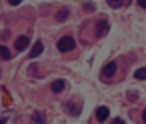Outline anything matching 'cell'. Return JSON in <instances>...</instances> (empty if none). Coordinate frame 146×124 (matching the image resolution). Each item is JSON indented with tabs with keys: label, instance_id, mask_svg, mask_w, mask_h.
<instances>
[{
	"label": "cell",
	"instance_id": "cell-1",
	"mask_svg": "<svg viewBox=\"0 0 146 124\" xmlns=\"http://www.w3.org/2000/svg\"><path fill=\"white\" fill-rule=\"evenodd\" d=\"M74 46H76V42H74L72 36H64V38L58 40V50H60V52H70Z\"/></svg>",
	"mask_w": 146,
	"mask_h": 124
},
{
	"label": "cell",
	"instance_id": "cell-2",
	"mask_svg": "<svg viewBox=\"0 0 146 124\" xmlns=\"http://www.w3.org/2000/svg\"><path fill=\"white\" fill-rule=\"evenodd\" d=\"M116 74V62H108V64H104V68H102V76L104 78H112Z\"/></svg>",
	"mask_w": 146,
	"mask_h": 124
},
{
	"label": "cell",
	"instance_id": "cell-3",
	"mask_svg": "<svg viewBox=\"0 0 146 124\" xmlns=\"http://www.w3.org/2000/svg\"><path fill=\"white\" fill-rule=\"evenodd\" d=\"M28 44H30L28 36H20V38H16V42H14V48H16L18 52H22V50H26V48H28Z\"/></svg>",
	"mask_w": 146,
	"mask_h": 124
},
{
	"label": "cell",
	"instance_id": "cell-4",
	"mask_svg": "<svg viewBox=\"0 0 146 124\" xmlns=\"http://www.w3.org/2000/svg\"><path fill=\"white\" fill-rule=\"evenodd\" d=\"M108 116H110V110H108L106 106H98V108H96V118H98L100 122L108 120Z\"/></svg>",
	"mask_w": 146,
	"mask_h": 124
},
{
	"label": "cell",
	"instance_id": "cell-5",
	"mask_svg": "<svg viewBox=\"0 0 146 124\" xmlns=\"http://www.w3.org/2000/svg\"><path fill=\"white\" fill-rule=\"evenodd\" d=\"M106 32H108V22H106V20H100V22L96 24V36L102 38Z\"/></svg>",
	"mask_w": 146,
	"mask_h": 124
},
{
	"label": "cell",
	"instance_id": "cell-6",
	"mask_svg": "<svg viewBox=\"0 0 146 124\" xmlns=\"http://www.w3.org/2000/svg\"><path fill=\"white\" fill-rule=\"evenodd\" d=\"M42 50H44V44H42L40 40H36V42H34V46H32V50H30V58L40 56V54H42Z\"/></svg>",
	"mask_w": 146,
	"mask_h": 124
},
{
	"label": "cell",
	"instance_id": "cell-7",
	"mask_svg": "<svg viewBox=\"0 0 146 124\" xmlns=\"http://www.w3.org/2000/svg\"><path fill=\"white\" fill-rule=\"evenodd\" d=\"M10 58H12L10 48H6V46H0V60H10Z\"/></svg>",
	"mask_w": 146,
	"mask_h": 124
},
{
	"label": "cell",
	"instance_id": "cell-8",
	"mask_svg": "<svg viewBox=\"0 0 146 124\" xmlns=\"http://www.w3.org/2000/svg\"><path fill=\"white\" fill-rule=\"evenodd\" d=\"M64 90V80H54L52 82V92H62Z\"/></svg>",
	"mask_w": 146,
	"mask_h": 124
},
{
	"label": "cell",
	"instance_id": "cell-9",
	"mask_svg": "<svg viewBox=\"0 0 146 124\" xmlns=\"http://www.w3.org/2000/svg\"><path fill=\"white\" fill-rule=\"evenodd\" d=\"M134 78H136V80H146V66H144V68H138V70L134 72Z\"/></svg>",
	"mask_w": 146,
	"mask_h": 124
},
{
	"label": "cell",
	"instance_id": "cell-10",
	"mask_svg": "<svg viewBox=\"0 0 146 124\" xmlns=\"http://www.w3.org/2000/svg\"><path fill=\"white\" fill-rule=\"evenodd\" d=\"M108 2V6H112V8H120L122 4H124V0H106Z\"/></svg>",
	"mask_w": 146,
	"mask_h": 124
},
{
	"label": "cell",
	"instance_id": "cell-11",
	"mask_svg": "<svg viewBox=\"0 0 146 124\" xmlns=\"http://www.w3.org/2000/svg\"><path fill=\"white\" fill-rule=\"evenodd\" d=\"M66 16H68V10H66V8H62V10H58V14H56V18H58V20H64Z\"/></svg>",
	"mask_w": 146,
	"mask_h": 124
},
{
	"label": "cell",
	"instance_id": "cell-12",
	"mask_svg": "<svg viewBox=\"0 0 146 124\" xmlns=\"http://www.w3.org/2000/svg\"><path fill=\"white\" fill-rule=\"evenodd\" d=\"M32 120H34V122H44V118H42V116H40L38 112H36V114L32 116Z\"/></svg>",
	"mask_w": 146,
	"mask_h": 124
},
{
	"label": "cell",
	"instance_id": "cell-13",
	"mask_svg": "<svg viewBox=\"0 0 146 124\" xmlns=\"http://www.w3.org/2000/svg\"><path fill=\"white\" fill-rule=\"evenodd\" d=\"M8 2H10V4H12V6H18V4H20V2H22V0H8Z\"/></svg>",
	"mask_w": 146,
	"mask_h": 124
},
{
	"label": "cell",
	"instance_id": "cell-14",
	"mask_svg": "<svg viewBox=\"0 0 146 124\" xmlns=\"http://www.w3.org/2000/svg\"><path fill=\"white\" fill-rule=\"evenodd\" d=\"M138 6H142V8H146V0H138Z\"/></svg>",
	"mask_w": 146,
	"mask_h": 124
},
{
	"label": "cell",
	"instance_id": "cell-15",
	"mask_svg": "<svg viewBox=\"0 0 146 124\" xmlns=\"http://www.w3.org/2000/svg\"><path fill=\"white\" fill-rule=\"evenodd\" d=\"M142 120H144V122H146V110H144V112H142Z\"/></svg>",
	"mask_w": 146,
	"mask_h": 124
}]
</instances>
